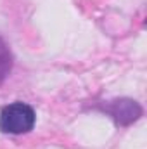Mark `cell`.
Wrapping results in <instances>:
<instances>
[{
  "mask_svg": "<svg viewBox=\"0 0 147 149\" xmlns=\"http://www.w3.org/2000/svg\"><path fill=\"white\" fill-rule=\"evenodd\" d=\"M10 70H12V54L9 45L0 38V85L5 81Z\"/></svg>",
  "mask_w": 147,
  "mask_h": 149,
  "instance_id": "cell-3",
  "label": "cell"
},
{
  "mask_svg": "<svg viewBox=\"0 0 147 149\" xmlns=\"http://www.w3.org/2000/svg\"><path fill=\"white\" fill-rule=\"evenodd\" d=\"M107 111L114 118V121L119 125H130L142 116V108L139 106L137 101H132V99L112 101L107 108Z\"/></svg>",
  "mask_w": 147,
  "mask_h": 149,
  "instance_id": "cell-2",
  "label": "cell"
},
{
  "mask_svg": "<svg viewBox=\"0 0 147 149\" xmlns=\"http://www.w3.org/2000/svg\"><path fill=\"white\" fill-rule=\"evenodd\" d=\"M35 111L24 102H14L5 106L0 113V132L3 134H28L35 127Z\"/></svg>",
  "mask_w": 147,
  "mask_h": 149,
  "instance_id": "cell-1",
  "label": "cell"
}]
</instances>
